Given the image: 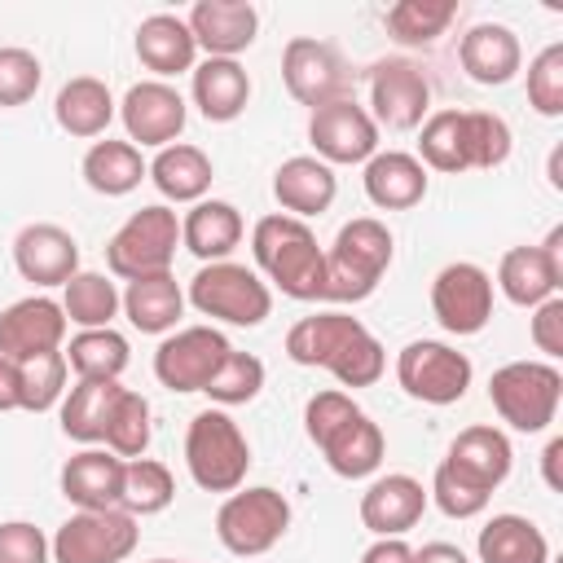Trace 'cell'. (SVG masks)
<instances>
[{
	"label": "cell",
	"instance_id": "cell-5",
	"mask_svg": "<svg viewBox=\"0 0 563 563\" xmlns=\"http://www.w3.org/2000/svg\"><path fill=\"white\" fill-rule=\"evenodd\" d=\"M185 462L198 488L207 493H238L251 466V444L242 427L224 409H202L185 435Z\"/></svg>",
	"mask_w": 563,
	"mask_h": 563
},
{
	"label": "cell",
	"instance_id": "cell-30",
	"mask_svg": "<svg viewBox=\"0 0 563 563\" xmlns=\"http://www.w3.org/2000/svg\"><path fill=\"white\" fill-rule=\"evenodd\" d=\"M119 396H123L119 378H79L62 405V431L79 444L106 440V422H110Z\"/></svg>",
	"mask_w": 563,
	"mask_h": 563
},
{
	"label": "cell",
	"instance_id": "cell-31",
	"mask_svg": "<svg viewBox=\"0 0 563 563\" xmlns=\"http://www.w3.org/2000/svg\"><path fill=\"white\" fill-rule=\"evenodd\" d=\"M119 303H123L128 321H132L141 334H163V330H172V325L180 321L185 295H180V286H176L172 273H150V277L128 282V290H123Z\"/></svg>",
	"mask_w": 563,
	"mask_h": 563
},
{
	"label": "cell",
	"instance_id": "cell-17",
	"mask_svg": "<svg viewBox=\"0 0 563 563\" xmlns=\"http://www.w3.org/2000/svg\"><path fill=\"white\" fill-rule=\"evenodd\" d=\"M282 79L290 88V97L299 106H325L334 97H343L347 88V70L339 62V53L325 44V40H308V35H295L282 53Z\"/></svg>",
	"mask_w": 563,
	"mask_h": 563
},
{
	"label": "cell",
	"instance_id": "cell-27",
	"mask_svg": "<svg viewBox=\"0 0 563 563\" xmlns=\"http://www.w3.org/2000/svg\"><path fill=\"white\" fill-rule=\"evenodd\" d=\"M251 101V79L233 57H207L194 66V106L202 110L207 123H229L246 110Z\"/></svg>",
	"mask_w": 563,
	"mask_h": 563
},
{
	"label": "cell",
	"instance_id": "cell-19",
	"mask_svg": "<svg viewBox=\"0 0 563 563\" xmlns=\"http://www.w3.org/2000/svg\"><path fill=\"white\" fill-rule=\"evenodd\" d=\"M123 128H128V141H141V145H172L185 128V97L163 84V79H145V84H132L123 106Z\"/></svg>",
	"mask_w": 563,
	"mask_h": 563
},
{
	"label": "cell",
	"instance_id": "cell-3",
	"mask_svg": "<svg viewBox=\"0 0 563 563\" xmlns=\"http://www.w3.org/2000/svg\"><path fill=\"white\" fill-rule=\"evenodd\" d=\"M255 264L290 299H325V251L295 216H264L251 233Z\"/></svg>",
	"mask_w": 563,
	"mask_h": 563
},
{
	"label": "cell",
	"instance_id": "cell-1",
	"mask_svg": "<svg viewBox=\"0 0 563 563\" xmlns=\"http://www.w3.org/2000/svg\"><path fill=\"white\" fill-rule=\"evenodd\" d=\"M286 356L295 365H325L343 387H369L383 378V343L347 312H317L290 325Z\"/></svg>",
	"mask_w": 563,
	"mask_h": 563
},
{
	"label": "cell",
	"instance_id": "cell-20",
	"mask_svg": "<svg viewBox=\"0 0 563 563\" xmlns=\"http://www.w3.org/2000/svg\"><path fill=\"white\" fill-rule=\"evenodd\" d=\"M189 35L198 48H207V57H238L242 48L255 44L260 31V13L246 0H198L185 18Z\"/></svg>",
	"mask_w": 563,
	"mask_h": 563
},
{
	"label": "cell",
	"instance_id": "cell-49",
	"mask_svg": "<svg viewBox=\"0 0 563 563\" xmlns=\"http://www.w3.org/2000/svg\"><path fill=\"white\" fill-rule=\"evenodd\" d=\"M48 541L35 523L26 519H9L0 523V563H48Z\"/></svg>",
	"mask_w": 563,
	"mask_h": 563
},
{
	"label": "cell",
	"instance_id": "cell-52",
	"mask_svg": "<svg viewBox=\"0 0 563 563\" xmlns=\"http://www.w3.org/2000/svg\"><path fill=\"white\" fill-rule=\"evenodd\" d=\"M18 405H22V396H18V361L0 356V413L18 409Z\"/></svg>",
	"mask_w": 563,
	"mask_h": 563
},
{
	"label": "cell",
	"instance_id": "cell-22",
	"mask_svg": "<svg viewBox=\"0 0 563 563\" xmlns=\"http://www.w3.org/2000/svg\"><path fill=\"white\" fill-rule=\"evenodd\" d=\"M510 440L497 431V427H466V431H457V440L449 444V453H444V466L457 475V479H466L471 488H479V493H493L506 475H510Z\"/></svg>",
	"mask_w": 563,
	"mask_h": 563
},
{
	"label": "cell",
	"instance_id": "cell-23",
	"mask_svg": "<svg viewBox=\"0 0 563 563\" xmlns=\"http://www.w3.org/2000/svg\"><path fill=\"white\" fill-rule=\"evenodd\" d=\"M62 497L79 510H119L123 497V457L84 449L62 466Z\"/></svg>",
	"mask_w": 563,
	"mask_h": 563
},
{
	"label": "cell",
	"instance_id": "cell-12",
	"mask_svg": "<svg viewBox=\"0 0 563 563\" xmlns=\"http://www.w3.org/2000/svg\"><path fill=\"white\" fill-rule=\"evenodd\" d=\"M229 339L211 325H189V330H176L172 339L158 343L154 352V374L167 391H202L216 369L224 365L229 356Z\"/></svg>",
	"mask_w": 563,
	"mask_h": 563
},
{
	"label": "cell",
	"instance_id": "cell-6",
	"mask_svg": "<svg viewBox=\"0 0 563 563\" xmlns=\"http://www.w3.org/2000/svg\"><path fill=\"white\" fill-rule=\"evenodd\" d=\"M176 242H180V220L172 207L154 202V207H141L132 211L119 233L106 242V264L114 277H150V273H167L172 268V255H176Z\"/></svg>",
	"mask_w": 563,
	"mask_h": 563
},
{
	"label": "cell",
	"instance_id": "cell-8",
	"mask_svg": "<svg viewBox=\"0 0 563 563\" xmlns=\"http://www.w3.org/2000/svg\"><path fill=\"white\" fill-rule=\"evenodd\" d=\"M189 303L202 312V317H216V321H229V325H260L268 312H273V295L268 286L246 268V264H229V260H216V264H202L189 282Z\"/></svg>",
	"mask_w": 563,
	"mask_h": 563
},
{
	"label": "cell",
	"instance_id": "cell-16",
	"mask_svg": "<svg viewBox=\"0 0 563 563\" xmlns=\"http://www.w3.org/2000/svg\"><path fill=\"white\" fill-rule=\"evenodd\" d=\"M497 282L510 303L537 308L563 286V229H550L541 246H515L501 255Z\"/></svg>",
	"mask_w": 563,
	"mask_h": 563
},
{
	"label": "cell",
	"instance_id": "cell-42",
	"mask_svg": "<svg viewBox=\"0 0 563 563\" xmlns=\"http://www.w3.org/2000/svg\"><path fill=\"white\" fill-rule=\"evenodd\" d=\"M62 387H66V356L62 352H40L31 361H18V396H22L18 409L44 413L57 405Z\"/></svg>",
	"mask_w": 563,
	"mask_h": 563
},
{
	"label": "cell",
	"instance_id": "cell-38",
	"mask_svg": "<svg viewBox=\"0 0 563 563\" xmlns=\"http://www.w3.org/2000/svg\"><path fill=\"white\" fill-rule=\"evenodd\" d=\"M62 356L79 378H119L128 369V339L119 330H110V325L79 330Z\"/></svg>",
	"mask_w": 563,
	"mask_h": 563
},
{
	"label": "cell",
	"instance_id": "cell-43",
	"mask_svg": "<svg viewBox=\"0 0 563 563\" xmlns=\"http://www.w3.org/2000/svg\"><path fill=\"white\" fill-rule=\"evenodd\" d=\"M106 444L114 457H141L150 449V400L141 391H128L114 400V413L106 422Z\"/></svg>",
	"mask_w": 563,
	"mask_h": 563
},
{
	"label": "cell",
	"instance_id": "cell-11",
	"mask_svg": "<svg viewBox=\"0 0 563 563\" xmlns=\"http://www.w3.org/2000/svg\"><path fill=\"white\" fill-rule=\"evenodd\" d=\"M396 378L413 400L427 405H453L466 396L471 387V361L462 352H453L449 343L435 339H418L396 356Z\"/></svg>",
	"mask_w": 563,
	"mask_h": 563
},
{
	"label": "cell",
	"instance_id": "cell-34",
	"mask_svg": "<svg viewBox=\"0 0 563 563\" xmlns=\"http://www.w3.org/2000/svg\"><path fill=\"white\" fill-rule=\"evenodd\" d=\"M62 132L70 136H101L114 119V97L101 79L92 75H79V79H66L62 92H57V106H53Z\"/></svg>",
	"mask_w": 563,
	"mask_h": 563
},
{
	"label": "cell",
	"instance_id": "cell-15",
	"mask_svg": "<svg viewBox=\"0 0 563 563\" xmlns=\"http://www.w3.org/2000/svg\"><path fill=\"white\" fill-rule=\"evenodd\" d=\"M369 106L378 114V123L409 132L422 123V114L431 110V84L422 75V66H413L409 57H387L369 70Z\"/></svg>",
	"mask_w": 563,
	"mask_h": 563
},
{
	"label": "cell",
	"instance_id": "cell-21",
	"mask_svg": "<svg viewBox=\"0 0 563 563\" xmlns=\"http://www.w3.org/2000/svg\"><path fill=\"white\" fill-rule=\"evenodd\" d=\"M13 264L35 286H66L79 273V246L62 224H26L13 242Z\"/></svg>",
	"mask_w": 563,
	"mask_h": 563
},
{
	"label": "cell",
	"instance_id": "cell-36",
	"mask_svg": "<svg viewBox=\"0 0 563 563\" xmlns=\"http://www.w3.org/2000/svg\"><path fill=\"white\" fill-rule=\"evenodd\" d=\"M150 176L163 198L198 202L211 189V158L198 145H163L158 158L150 163Z\"/></svg>",
	"mask_w": 563,
	"mask_h": 563
},
{
	"label": "cell",
	"instance_id": "cell-14",
	"mask_svg": "<svg viewBox=\"0 0 563 563\" xmlns=\"http://www.w3.org/2000/svg\"><path fill=\"white\" fill-rule=\"evenodd\" d=\"M431 312L449 334H479L493 317V277L479 264H449L431 282Z\"/></svg>",
	"mask_w": 563,
	"mask_h": 563
},
{
	"label": "cell",
	"instance_id": "cell-50",
	"mask_svg": "<svg viewBox=\"0 0 563 563\" xmlns=\"http://www.w3.org/2000/svg\"><path fill=\"white\" fill-rule=\"evenodd\" d=\"M532 343H537L545 356H563V299H559V295H550L545 303H537Z\"/></svg>",
	"mask_w": 563,
	"mask_h": 563
},
{
	"label": "cell",
	"instance_id": "cell-39",
	"mask_svg": "<svg viewBox=\"0 0 563 563\" xmlns=\"http://www.w3.org/2000/svg\"><path fill=\"white\" fill-rule=\"evenodd\" d=\"M62 312L84 330H101L119 312V290L114 282H106V273H75L62 286Z\"/></svg>",
	"mask_w": 563,
	"mask_h": 563
},
{
	"label": "cell",
	"instance_id": "cell-25",
	"mask_svg": "<svg viewBox=\"0 0 563 563\" xmlns=\"http://www.w3.org/2000/svg\"><path fill=\"white\" fill-rule=\"evenodd\" d=\"M457 57H462V70L475 79V84H510L519 75V62H523V48H519V35L501 22H479L462 35L457 44Z\"/></svg>",
	"mask_w": 563,
	"mask_h": 563
},
{
	"label": "cell",
	"instance_id": "cell-32",
	"mask_svg": "<svg viewBox=\"0 0 563 563\" xmlns=\"http://www.w3.org/2000/svg\"><path fill=\"white\" fill-rule=\"evenodd\" d=\"M479 563H545L550 541L545 532L523 515H493L479 528Z\"/></svg>",
	"mask_w": 563,
	"mask_h": 563
},
{
	"label": "cell",
	"instance_id": "cell-10",
	"mask_svg": "<svg viewBox=\"0 0 563 563\" xmlns=\"http://www.w3.org/2000/svg\"><path fill=\"white\" fill-rule=\"evenodd\" d=\"M136 519L128 510H79L53 537V563H123L136 550Z\"/></svg>",
	"mask_w": 563,
	"mask_h": 563
},
{
	"label": "cell",
	"instance_id": "cell-45",
	"mask_svg": "<svg viewBox=\"0 0 563 563\" xmlns=\"http://www.w3.org/2000/svg\"><path fill=\"white\" fill-rule=\"evenodd\" d=\"M528 106L545 119L563 114V44H545L528 66Z\"/></svg>",
	"mask_w": 563,
	"mask_h": 563
},
{
	"label": "cell",
	"instance_id": "cell-28",
	"mask_svg": "<svg viewBox=\"0 0 563 563\" xmlns=\"http://www.w3.org/2000/svg\"><path fill=\"white\" fill-rule=\"evenodd\" d=\"M334 172H330V163H321V158H312V154H295V158H286L282 167H277V176H273V194H277V202L286 207V211H295V220H303V216H321L330 202H334Z\"/></svg>",
	"mask_w": 563,
	"mask_h": 563
},
{
	"label": "cell",
	"instance_id": "cell-9",
	"mask_svg": "<svg viewBox=\"0 0 563 563\" xmlns=\"http://www.w3.org/2000/svg\"><path fill=\"white\" fill-rule=\"evenodd\" d=\"M286 528H290V501L268 484L233 493L216 515V537L224 541L229 554H242V559L273 550Z\"/></svg>",
	"mask_w": 563,
	"mask_h": 563
},
{
	"label": "cell",
	"instance_id": "cell-13",
	"mask_svg": "<svg viewBox=\"0 0 563 563\" xmlns=\"http://www.w3.org/2000/svg\"><path fill=\"white\" fill-rule=\"evenodd\" d=\"M308 141L317 145L321 163H369L378 154V123L352 97H334L312 110Z\"/></svg>",
	"mask_w": 563,
	"mask_h": 563
},
{
	"label": "cell",
	"instance_id": "cell-41",
	"mask_svg": "<svg viewBox=\"0 0 563 563\" xmlns=\"http://www.w3.org/2000/svg\"><path fill=\"white\" fill-rule=\"evenodd\" d=\"M457 18L453 0H400L383 13V26L391 31L396 44H431L435 35H444V26Z\"/></svg>",
	"mask_w": 563,
	"mask_h": 563
},
{
	"label": "cell",
	"instance_id": "cell-48",
	"mask_svg": "<svg viewBox=\"0 0 563 563\" xmlns=\"http://www.w3.org/2000/svg\"><path fill=\"white\" fill-rule=\"evenodd\" d=\"M431 497H435V506H440L449 519H471V515H479V510L488 506L493 493L471 488L466 479H457V475L440 462V466H435V479H431Z\"/></svg>",
	"mask_w": 563,
	"mask_h": 563
},
{
	"label": "cell",
	"instance_id": "cell-53",
	"mask_svg": "<svg viewBox=\"0 0 563 563\" xmlns=\"http://www.w3.org/2000/svg\"><path fill=\"white\" fill-rule=\"evenodd\" d=\"M413 563H466V554L457 545H449V541H431V545L413 550Z\"/></svg>",
	"mask_w": 563,
	"mask_h": 563
},
{
	"label": "cell",
	"instance_id": "cell-55",
	"mask_svg": "<svg viewBox=\"0 0 563 563\" xmlns=\"http://www.w3.org/2000/svg\"><path fill=\"white\" fill-rule=\"evenodd\" d=\"M150 563H176V559H150Z\"/></svg>",
	"mask_w": 563,
	"mask_h": 563
},
{
	"label": "cell",
	"instance_id": "cell-33",
	"mask_svg": "<svg viewBox=\"0 0 563 563\" xmlns=\"http://www.w3.org/2000/svg\"><path fill=\"white\" fill-rule=\"evenodd\" d=\"M180 242H185L198 260H207V264L224 260V255L242 242V216H238V207H233V202H220V198L198 202V207L180 220Z\"/></svg>",
	"mask_w": 563,
	"mask_h": 563
},
{
	"label": "cell",
	"instance_id": "cell-18",
	"mask_svg": "<svg viewBox=\"0 0 563 563\" xmlns=\"http://www.w3.org/2000/svg\"><path fill=\"white\" fill-rule=\"evenodd\" d=\"M66 339V312L48 295L18 299L0 312V356L9 361H31L40 352H57Z\"/></svg>",
	"mask_w": 563,
	"mask_h": 563
},
{
	"label": "cell",
	"instance_id": "cell-24",
	"mask_svg": "<svg viewBox=\"0 0 563 563\" xmlns=\"http://www.w3.org/2000/svg\"><path fill=\"white\" fill-rule=\"evenodd\" d=\"M427 510V493L413 475H383L365 488L361 497V523L378 537H400L409 532Z\"/></svg>",
	"mask_w": 563,
	"mask_h": 563
},
{
	"label": "cell",
	"instance_id": "cell-37",
	"mask_svg": "<svg viewBox=\"0 0 563 563\" xmlns=\"http://www.w3.org/2000/svg\"><path fill=\"white\" fill-rule=\"evenodd\" d=\"M418 150L427 167L435 172H471V154H466V110H435L422 123Z\"/></svg>",
	"mask_w": 563,
	"mask_h": 563
},
{
	"label": "cell",
	"instance_id": "cell-47",
	"mask_svg": "<svg viewBox=\"0 0 563 563\" xmlns=\"http://www.w3.org/2000/svg\"><path fill=\"white\" fill-rule=\"evenodd\" d=\"M44 66L26 48H0V106H26L40 92Z\"/></svg>",
	"mask_w": 563,
	"mask_h": 563
},
{
	"label": "cell",
	"instance_id": "cell-26",
	"mask_svg": "<svg viewBox=\"0 0 563 563\" xmlns=\"http://www.w3.org/2000/svg\"><path fill=\"white\" fill-rule=\"evenodd\" d=\"M365 194L383 211H409L427 198V167L413 154L387 150L365 163Z\"/></svg>",
	"mask_w": 563,
	"mask_h": 563
},
{
	"label": "cell",
	"instance_id": "cell-7",
	"mask_svg": "<svg viewBox=\"0 0 563 563\" xmlns=\"http://www.w3.org/2000/svg\"><path fill=\"white\" fill-rule=\"evenodd\" d=\"M563 396V374L545 361H510L488 378V400L515 431H545Z\"/></svg>",
	"mask_w": 563,
	"mask_h": 563
},
{
	"label": "cell",
	"instance_id": "cell-4",
	"mask_svg": "<svg viewBox=\"0 0 563 563\" xmlns=\"http://www.w3.org/2000/svg\"><path fill=\"white\" fill-rule=\"evenodd\" d=\"M391 264V233L383 220L361 216L347 220L325 255V299L334 303H361L374 295Z\"/></svg>",
	"mask_w": 563,
	"mask_h": 563
},
{
	"label": "cell",
	"instance_id": "cell-51",
	"mask_svg": "<svg viewBox=\"0 0 563 563\" xmlns=\"http://www.w3.org/2000/svg\"><path fill=\"white\" fill-rule=\"evenodd\" d=\"M361 563H413V550H409L400 537H378V541L361 554Z\"/></svg>",
	"mask_w": 563,
	"mask_h": 563
},
{
	"label": "cell",
	"instance_id": "cell-29",
	"mask_svg": "<svg viewBox=\"0 0 563 563\" xmlns=\"http://www.w3.org/2000/svg\"><path fill=\"white\" fill-rule=\"evenodd\" d=\"M194 53H198V44H194L185 18H176V13H154L136 26V57L145 70H154L163 79L194 70Z\"/></svg>",
	"mask_w": 563,
	"mask_h": 563
},
{
	"label": "cell",
	"instance_id": "cell-35",
	"mask_svg": "<svg viewBox=\"0 0 563 563\" xmlns=\"http://www.w3.org/2000/svg\"><path fill=\"white\" fill-rule=\"evenodd\" d=\"M145 172H150V167H145L141 150H136L132 141H110V136H106V141H97V145L84 154V180H88V189H97V194H106V198L132 194Z\"/></svg>",
	"mask_w": 563,
	"mask_h": 563
},
{
	"label": "cell",
	"instance_id": "cell-54",
	"mask_svg": "<svg viewBox=\"0 0 563 563\" xmlns=\"http://www.w3.org/2000/svg\"><path fill=\"white\" fill-rule=\"evenodd\" d=\"M559 457H563V440H550L545 453H541V462H545V484H550V488H563V479H559Z\"/></svg>",
	"mask_w": 563,
	"mask_h": 563
},
{
	"label": "cell",
	"instance_id": "cell-44",
	"mask_svg": "<svg viewBox=\"0 0 563 563\" xmlns=\"http://www.w3.org/2000/svg\"><path fill=\"white\" fill-rule=\"evenodd\" d=\"M260 387H264V361L251 356V352H229L224 365L216 369V378L202 391L216 405H246V400L260 396Z\"/></svg>",
	"mask_w": 563,
	"mask_h": 563
},
{
	"label": "cell",
	"instance_id": "cell-2",
	"mask_svg": "<svg viewBox=\"0 0 563 563\" xmlns=\"http://www.w3.org/2000/svg\"><path fill=\"white\" fill-rule=\"evenodd\" d=\"M303 427H308V440L325 453L330 471L343 475V479H361V475H374L378 462H383V431L378 422L365 418V409L343 396V391H317L303 409Z\"/></svg>",
	"mask_w": 563,
	"mask_h": 563
},
{
	"label": "cell",
	"instance_id": "cell-46",
	"mask_svg": "<svg viewBox=\"0 0 563 563\" xmlns=\"http://www.w3.org/2000/svg\"><path fill=\"white\" fill-rule=\"evenodd\" d=\"M466 154H471V167H501L510 154L506 119L488 110H466Z\"/></svg>",
	"mask_w": 563,
	"mask_h": 563
},
{
	"label": "cell",
	"instance_id": "cell-40",
	"mask_svg": "<svg viewBox=\"0 0 563 563\" xmlns=\"http://www.w3.org/2000/svg\"><path fill=\"white\" fill-rule=\"evenodd\" d=\"M176 497V479L163 462L154 457H132L123 462V497H119V510H128L132 519L136 515H158L167 510Z\"/></svg>",
	"mask_w": 563,
	"mask_h": 563
}]
</instances>
